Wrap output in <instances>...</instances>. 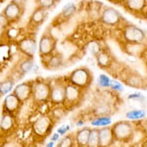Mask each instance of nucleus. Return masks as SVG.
Returning a JSON list of instances; mask_svg holds the SVG:
<instances>
[{"label": "nucleus", "instance_id": "obj_44", "mask_svg": "<svg viewBox=\"0 0 147 147\" xmlns=\"http://www.w3.org/2000/svg\"><path fill=\"white\" fill-rule=\"evenodd\" d=\"M0 1H1V3H3V2L5 1V0H0Z\"/></svg>", "mask_w": 147, "mask_h": 147}, {"label": "nucleus", "instance_id": "obj_10", "mask_svg": "<svg viewBox=\"0 0 147 147\" xmlns=\"http://www.w3.org/2000/svg\"><path fill=\"white\" fill-rule=\"evenodd\" d=\"M2 14L5 15L11 23L17 22L23 14V7L21 3H18L17 1L13 0L5 6L4 10L2 11Z\"/></svg>", "mask_w": 147, "mask_h": 147}, {"label": "nucleus", "instance_id": "obj_35", "mask_svg": "<svg viewBox=\"0 0 147 147\" xmlns=\"http://www.w3.org/2000/svg\"><path fill=\"white\" fill-rule=\"evenodd\" d=\"M110 88L112 89L113 91H116V92H123L124 91V85H123L122 82H120L119 80H112Z\"/></svg>", "mask_w": 147, "mask_h": 147}, {"label": "nucleus", "instance_id": "obj_34", "mask_svg": "<svg viewBox=\"0 0 147 147\" xmlns=\"http://www.w3.org/2000/svg\"><path fill=\"white\" fill-rule=\"evenodd\" d=\"M36 3L38 7H41V8L48 10V9L55 6L56 1L55 0H36Z\"/></svg>", "mask_w": 147, "mask_h": 147}, {"label": "nucleus", "instance_id": "obj_31", "mask_svg": "<svg viewBox=\"0 0 147 147\" xmlns=\"http://www.w3.org/2000/svg\"><path fill=\"white\" fill-rule=\"evenodd\" d=\"M76 11H77V7H76L75 4L69 3L63 8V10H62V12H61L60 16L62 18H64V19H69L71 17H73L74 14L76 13Z\"/></svg>", "mask_w": 147, "mask_h": 147}, {"label": "nucleus", "instance_id": "obj_39", "mask_svg": "<svg viewBox=\"0 0 147 147\" xmlns=\"http://www.w3.org/2000/svg\"><path fill=\"white\" fill-rule=\"evenodd\" d=\"M60 134H58V132H55V134H53L51 136V141H54V142H59L60 140Z\"/></svg>", "mask_w": 147, "mask_h": 147}, {"label": "nucleus", "instance_id": "obj_33", "mask_svg": "<svg viewBox=\"0 0 147 147\" xmlns=\"http://www.w3.org/2000/svg\"><path fill=\"white\" fill-rule=\"evenodd\" d=\"M1 59H3L4 57V61L7 60L8 58H10L12 56V51H11V46L10 44H7V43H2L1 44Z\"/></svg>", "mask_w": 147, "mask_h": 147}, {"label": "nucleus", "instance_id": "obj_8", "mask_svg": "<svg viewBox=\"0 0 147 147\" xmlns=\"http://www.w3.org/2000/svg\"><path fill=\"white\" fill-rule=\"evenodd\" d=\"M56 48V39L50 34H44L38 42V53L41 58L45 59L54 53Z\"/></svg>", "mask_w": 147, "mask_h": 147}, {"label": "nucleus", "instance_id": "obj_5", "mask_svg": "<svg viewBox=\"0 0 147 147\" xmlns=\"http://www.w3.org/2000/svg\"><path fill=\"white\" fill-rule=\"evenodd\" d=\"M66 80L57 79L51 82V91L49 103L54 106H61L65 103Z\"/></svg>", "mask_w": 147, "mask_h": 147}, {"label": "nucleus", "instance_id": "obj_14", "mask_svg": "<svg viewBox=\"0 0 147 147\" xmlns=\"http://www.w3.org/2000/svg\"><path fill=\"white\" fill-rule=\"evenodd\" d=\"M122 5L125 10L134 15H143L147 7V0H123Z\"/></svg>", "mask_w": 147, "mask_h": 147}, {"label": "nucleus", "instance_id": "obj_11", "mask_svg": "<svg viewBox=\"0 0 147 147\" xmlns=\"http://www.w3.org/2000/svg\"><path fill=\"white\" fill-rule=\"evenodd\" d=\"M13 93L20 99L21 101L26 102L32 96V80L24 82L17 84L13 89Z\"/></svg>", "mask_w": 147, "mask_h": 147}, {"label": "nucleus", "instance_id": "obj_22", "mask_svg": "<svg viewBox=\"0 0 147 147\" xmlns=\"http://www.w3.org/2000/svg\"><path fill=\"white\" fill-rule=\"evenodd\" d=\"M63 65V57L59 53H53L51 56L45 58V63L44 66L47 69L50 70H55V69L60 68Z\"/></svg>", "mask_w": 147, "mask_h": 147}, {"label": "nucleus", "instance_id": "obj_37", "mask_svg": "<svg viewBox=\"0 0 147 147\" xmlns=\"http://www.w3.org/2000/svg\"><path fill=\"white\" fill-rule=\"evenodd\" d=\"M70 130V125H62L61 127H58V129H57V132L58 134H60V136H66L67 134V132Z\"/></svg>", "mask_w": 147, "mask_h": 147}, {"label": "nucleus", "instance_id": "obj_9", "mask_svg": "<svg viewBox=\"0 0 147 147\" xmlns=\"http://www.w3.org/2000/svg\"><path fill=\"white\" fill-rule=\"evenodd\" d=\"M17 42L18 50L25 55L26 57H30L34 58V55L35 54L36 50H38V46L36 44V40L34 36H25L19 39Z\"/></svg>", "mask_w": 147, "mask_h": 147}, {"label": "nucleus", "instance_id": "obj_6", "mask_svg": "<svg viewBox=\"0 0 147 147\" xmlns=\"http://www.w3.org/2000/svg\"><path fill=\"white\" fill-rule=\"evenodd\" d=\"M122 38L124 42H145L146 34L143 30L134 25L127 24L122 28Z\"/></svg>", "mask_w": 147, "mask_h": 147}, {"label": "nucleus", "instance_id": "obj_16", "mask_svg": "<svg viewBox=\"0 0 147 147\" xmlns=\"http://www.w3.org/2000/svg\"><path fill=\"white\" fill-rule=\"evenodd\" d=\"M145 42H124L123 41V51L130 56H141L146 51Z\"/></svg>", "mask_w": 147, "mask_h": 147}, {"label": "nucleus", "instance_id": "obj_17", "mask_svg": "<svg viewBox=\"0 0 147 147\" xmlns=\"http://www.w3.org/2000/svg\"><path fill=\"white\" fill-rule=\"evenodd\" d=\"M124 80L125 84L134 88H141L145 85V80L136 72H129L125 77Z\"/></svg>", "mask_w": 147, "mask_h": 147}, {"label": "nucleus", "instance_id": "obj_29", "mask_svg": "<svg viewBox=\"0 0 147 147\" xmlns=\"http://www.w3.org/2000/svg\"><path fill=\"white\" fill-rule=\"evenodd\" d=\"M145 116H146V112L144 110H141V109H138V110H137V109L130 110L125 114V118H127L129 120H131V121L142 120L145 118Z\"/></svg>", "mask_w": 147, "mask_h": 147}, {"label": "nucleus", "instance_id": "obj_19", "mask_svg": "<svg viewBox=\"0 0 147 147\" xmlns=\"http://www.w3.org/2000/svg\"><path fill=\"white\" fill-rule=\"evenodd\" d=\"M115 140L113 136L112 127H103L99 129V141H100V147H109Z\"/></svg>", "mask_w": 147, "mask_h": 147}, {"label": "nucleus", "instance_id": "obj_32", "mask_svg": "<svg viewBox=\"0 0 147 147\" xmlns=\"http://www.w3.org/2000/svg\"><path fill=\"white\" fill-rule=\"evenodd\" d=\"M111 82H112V80H111L107 75L101 74V75H99V77H98L97 84H98L99 86L102 87V88H109L111 85Z\"/></svg>", "mask_w": 147, "mask_h": 147}, {"label": "nucleus", "instance_id": "obj_15", "mask_svg": "<svg viewBox=\"0 0 147 147\" xmlns=\"http://www.w3.org/2000/svg\"><path fill=\"white\" fill-rule=\"evenodd\" d=\"M47 16V10L44 8H41V7H38L35 8L34 12L32 13L30 17V20H28V28L30 30H35L41 26V24L44 22Z\"/></svg>", "mask_w": 147, "mask_h": 147}, {"label": "nucleus", "instance_id": "obj_2", "mask_svg": "<svg viewBox=\"0 0 147 147\" xmlns=\"http://www.w3.org/2000/svg\"><path fill=\"white\" fill-rule=\"evenodd\" d=\"M51 91V82L45 80H32V99L35 103L42 104L49 102Z\"/></svg>", "mask_w": 147, "mask_h": 147}, {"label": "nucleus", "instance_id": "obj_24", "mask_svg": "<svg viewBox=\"0 0 147 147\" xmlns=\"http://www.w3.org/2000/svg\"><path fill=\"white\" fill-rule=\"evenodd\" d=\"M15 80L13 78H6L2 80L0 84V94L1 96H6L12 91V89L15 88Z\"/></svg>", "mask_w": 147, "mask_h": 147}, {"label": "nucleus", "instance_id": "obj_27", "mask_svg": "<svg viewBox=\"0 0 147 147\" xmlns=\"http://www.w3.org/2000/svg\"><path fill=\"white\" fill-rule=\"evenodd\" d=\"M87 147H100L99 141V129L98 127H92L89 134L88 144Z\"/></svg>", "mask_w": 147, "mask_h": 147}, {"label": "nucleus", "instance_id": "obj_18", "mask_svg": "<svg viewBox=\"0 0 147 147\" xmlns=\"http://www.w3.org/2000/svg\"><path fill=\"white\" fill-rule=\"evenodd\" d=\"M16 121H15V115L9 114L6 112L2 113L1 121H0V129L3 134H8L12 129L15 127Z\"/></svg>", "mask_w": 147, "mask_h": 147}, {"label": "nucleus", "instance_id": "obj_41", "mask_svg": "<svg viewBox=\"0 0 147 147\" xmlns=\"http://www.w3.org/2000/svg\"><path fill=\"white\" fill-rule=\"evenodd\" d=\"M55 143H56V142H54V141H49L48 142V143H47L46 144V145H45V147H54V146H55Z\"/></svg>", "mask_w": 147, "mask_h": 147}, {"label": "nucleus", "instance_id": "obj_42", "mask_svg": "<svg viewBox=\"0 0 147 147\" xmlns=\"http://www.w3.org/2000/svg\"><path fill=\"white\" fill-rule=\"evenodd\" d=\"M109 2H112L114 4H122L123 0H108Z\"/></svg>", "mask_w": 147, "mask_h": 147}, {"label": "nucleus", "instance_id": "obj_25", "mask_svg": "<svg viewBox=\"0 0 147 147\" xmlns=\"http://www.w3.org/2000/svg\"><path fill=\"white\" fill-rule=\"evenodd\" d=\"M32 67H34V60L30 57H26L23 58V60L21 62H19L18 65V72L22 75L28 73L30 71H32Z\"/></svg>", "mask_w": 147, "mask_h": 147}, {"label": "nucleus", "instance_id": "obj_43", "mask_svg": "<svg viewBox=\"0 0 147 147\" xmlns=\"http://www.w3.org/2000/svg\"><path fill=\"white\" fill-rule=\"evenodd\" d=\"M143 16H144V19L147 21V7H146L145 11H144V13H143Z\"/></svg>", "mask_w": 147, "mask_h": 147}, {"label": "nucleus", "instance_id": "obj_40", "mask_svg": "<svg viewBox=\"0 0 147 147\" xmlns=\"http://www.w3.org/2000/svg\"><path fill=\"white\" fill-rule=\"evenodd\" d=\"M76 125H77V127H82L84 125V122L82 120H80V121H78V122L76 123Z\"/></svg>", "mask_w": 147, "mask_h": 147}, {"label": "nucleus", "instance_id": "obj_23", "mask_svg": "<svg viewBox=\"0 0 147 147\" xmlns=\"http://www.w3.org/2000/svg\"><path fill=\"white\" fill-rule=\"evenodd\" d=\"M112 124V118L110 116H97L90 121V125L93 127H109Z\"/></svg>", "mask_w": 147, "mask_h": 147}, {"label": "nucleus", "instance_id": "obj_20", "mask_svg": "<svg viewBox=\"0 0 147 147\" xmlns=\"http://www.w3.org/2000/svg\"><path fill=\"white\" fill-rule=\"evenodd\" d=\"M91 129L88 127H82L75 134V140L77 147H87L89 134Z\"/></svg>", "mask_w": 147, "mask_h": 147}, {"label": "nucleus", "instance_id": "obj_36", "mask_svg": "<svg viewBox=\"0 0 147 147\" xmlns=\"http://www.w3.org/2000/svg\"><path fill=\"white\" fill-rule=\"evenodd\" d=\"M10 24L11 22L8 20V18L1 13V15H0V27H1V30L4 28V30H6L7 28L10 27Z\"/></svg>", "mask_w": 147, "mask_h": 147}, {"label": "nucleus", "instance_id": "obj_1", "mask_svg": "<svg viewBox=\"0 0 147 147\" xmlns=\"http://www.w3.org/2000/svg\"><path fill=\"white\" fill-rule=\"evenodd\" d=\"M92 79L93 78H92V74L90 71L85 67H80L71 72L66 80L70 84L85 90L90 86Z\"/></svg>", "mask_w": 147, "mask_h": 147}, {"label": "nucleus", "instance_id": "obj_12", "mask_svg": "<svg viewBox=\"0 0 147 147\" xmlns=\"http://www.w3.org/2000/svg\"><path fill=\"white\" fill-rule=\"evenodd\" d=\"M100 20L103 24H106L108 26H116L121 23L122 16L116 9L111 8V7H106L102 11Z\"/></svg>", "mask_w": 147, "mask_h": 147}, {"label": "nucleus", "instance_id": "obj_30", "mask_svg": "<svg viewBox=\"0 0 147 147\" xmlns=\"http://www.w3.org/2000/svg\"><path fill=\"white\" fill-rule=\"evenodd\" d=\"M21 34V30L20 28H14V27H9L7 30H5V35L6 37L8 38L9 40H11L12 42H16L18 41L19 39V36Z\"/></svg>", "mask_w": 147, "mask_h": 147}, {"label": "nucleus", "instance_id": "obj_38", "mask_svg": "<svg viewBox=\"0 0 147 147\" xmlns=\"http://www.w3.org/2000/svg\"><path fill=\"white\" fill-rule=\"evenodd\" d=\"M127 99H129V100H140V99H143V96L139 92H136V93L129 94L127 96Z\"/></svg>", "mask_w": 147, "mask_h": 147}, {"label": "nucleus", "instance_id": "obj_7", "mask_svg": "<svg viewBox=\"0 0 147 147\" xmlns=\"http://www.w3.org/2000/svg\"><path fill=\"white\" fill-rule=\"evenodd\" d=\"M53 127V118L47 114H41L32 124L34 134L38 137H45Z\"/></svg>", "mask_w": 147, "mask_h": 147}, {"label": "nucleus", "instance_id": "obj_4", "mask_svg": "<svg viewBox=\"0 0 147 147\" xmlns=\"http://www.w3.org/2000/svg\"><path fill=\"white\" fill-rule=\"evenodd\" d=\"M84 90L80 87L76 86L66 80V92H65V103L64 107L71 109L78 106L82 100Z\"/></svg>", "mask_w": 147, "mask_h": 147}, {"label": "nucleus", "instance_id": "obj_3", "mask_svg": "<svg viewBox=\"0 0 147 147\" xmlns=\"http://www.w3.org/2000/svg\"><path fill=\"white\" fill-rule=\"evenodd\" d=\"M113 136L117 141H129L134 134V127L127 121H120L111 125Z\"/></svg>", "mask_w": 147, "mask_h": 147}, {"label": "nucleus", "instance_id": "obj_28", "mask_svg": "<svg viewBox=\"0 0 147 147\" xmlns=\"http://www.w3.org/2000/svg\"><path fill=\"white\" fill-rule=\"evenodd\" d=\"M57 147H77L75 140V134H67L64 136L59 140Z\"/></svg>", "mask_w": 147, "mask_h": 147}, {"label": "nucleus", "instance_id": "obj_13", "mask_svg": "<svg viewBox=\"0 0 147 147\" xmlns=\"http://www.w3.org/2000/svg\"><path fill=\"white\" fill-rule=\"evenodd\" d=\"M23 102L18 98L15 94L12 92L9 93L4 97V101L2 104V108H3V112L13 114L15 115L16 113L19 111V109L21 107V104Z\"/></svg>", "mask_w": 147, "mask_h": 147}, {"label": "nucleus", "instance_id": "obj_21", "mask_svg": "<svg viewBox=\"0 0 147 147\" xmlns=\"http://www.w3.org/2000/svg\"><path fill=\"white\" fill-rule=\"evenodd\" d=\"M97 65L101 69H109L112 66V57L106 50H100L96 56Z\"/></svg>", "mask_w": 147, "mask_h": 147}, {"label": "nucleus", "instance_id": "obj_45", "mask_svg": "<svg viewBox=\"0 0 147 147\" xmlns=\"http://www.w3.org/2000/svg\"><path fill=\"white\" fill-rule=\"evenodd\" d=\"M55 1H56V2H58V1H60V0H55Z\"/></svg>", "mask_w": 147, "mask_h": 147}, {"label": "nucleus", "instance_id": "obj_26", "mask_svg": "<svg viewBox=\"0 0 147 147\" xmlns=\"http://www.w3.org/2000/svg\"><path fill=\"white\" fill-rule=\"evenodd\" d=\"M111 106L108 103L104 102V103H99L95 106V108L93 109V114L97 116H109L111 114Z\"/></svg>", "mask_w": 147, "mask_h": 147}]
</instances>
